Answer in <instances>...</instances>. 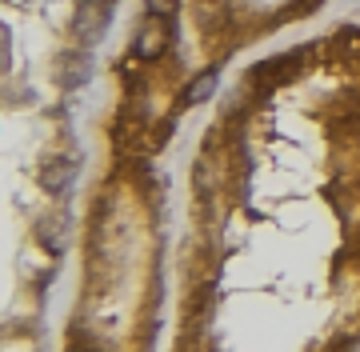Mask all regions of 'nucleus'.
Returning <instances> with one entry per match:
<instances>
[{
    "label": "nucleus",
    "instance_id": "1",
    "mask_svg": "<svg viewBox=\"0 0 360 352\" xmlns=\"http://www.w3.org/2000/svg\"><path fill=\"white\" fill-rule=\"evenodd\" d=\"M112 25V0H80L72 16V32L80 44H101Z\"/></svg>",
    "mask_w": 360,
    "mask_h": 352
},
{
    "label": "nucleus",
    "instance_id": "2",
    "mask_svg": "<svg viewBox=\"0 0 360 352\" xmlns=\"http://www.w3.org/2000/svg\"><path fill=\"white\" fill-rule=\"evenodd\" d=\"M168 44H172V25H168V16H153V13H148V20L141 25V32H136V40H132L136 60L153 65V60H160V56L168 53Z\"/></svg>",
    "mask_w": 360,
    "mask_h": 352
},
{
    "label": "nucleus",
    "instance_id": "3",
    "mask_svg": "<svg viewBox=\"0 0 360 352\" xmlns=\"http://www.w3.org/2000/svg\"><path fill=\"white\" fill-rule=\"evenodd\" d=\"M77 157H65V152H56V157H49L44 164H40V188L44 193H68L72 188V181H77Z\"/></svg>",
    "mask_w": 360,
    "mask_h": 352
},
{
    "label": "nucleus",
    "instance_id": "4",
    "mask_svg": "<svg viewBox=\"0 0 360 352\" xmlns=\"http://www.w3.org/2000/svg\"><path fill=\"white\" fill-rule=\"evenodd\" d=\"M92 80V56L89 53H65L56 60V84L60 89H80V84H89Z\"/></svg>",
    "mask_w": 360,
    "mask_h": 352
},
{
    "label": "nucleus",
    "instance_id": "5",
    "mask_svg": "<svg viewBox=\"0 0 360 352\" xmlns=\"http://www.w3.org/2000/svg\"><path fill=\"white\" fill-rule=\"evenodd\" d=\"M37 236H40V245L49 248V252H60L68 240V224L65 216H44V221L37 224Z\"/></svg>",
    "mask_w": 360,
    "mask_h": 352
},
{
    "label": "nucleus",
    "instance_id": "6",
    "mask_svg": "<svg viewBox=\"0 0 360 352\" xmlns=\"http://www.w3.org/2000/svg\"><path fill=\"white\" fill-rule=\"evenodd\" d=\"M217 84H220V72H217V68H208V72H200V77L184 89V96H180V100H184V105H205L208 96L217 92Z\"/></svg>",
    "mask_w": 360,
    "mask_h": 352
},
{
    "label": "nucleus",
    "instance_id": "7",
    "mask_svg": "<svg viewBox=\"0 0 360 352\" xmlns=\"http://www.w3.org/2000/svg\"><path fill=\"white\" fill-rule=\"evenodd\" d=\"M284 60H288V56H272V60H264V65L252 72V80H257V84H276V80H284L288 72H292V65H284Z\"/></svg>",
    "mask_w": 360,
    "mask_h": 352
},
{
    "label": "nucleus",
    "instance_id": "8",
    "mask_svg": "<svg viewBox=\"0 0 360 352\" xmlns=\"http://www.w3.org/2000/svg\"><path fill=\"white\" fill-rule=\"evenodd\" d=\"M144 8H148L153 16H168V20H172L176 8H180V0H144Z\"/></svg>",
    "mask_w": 360,
    "mask_h": 352
}]
</instances>
